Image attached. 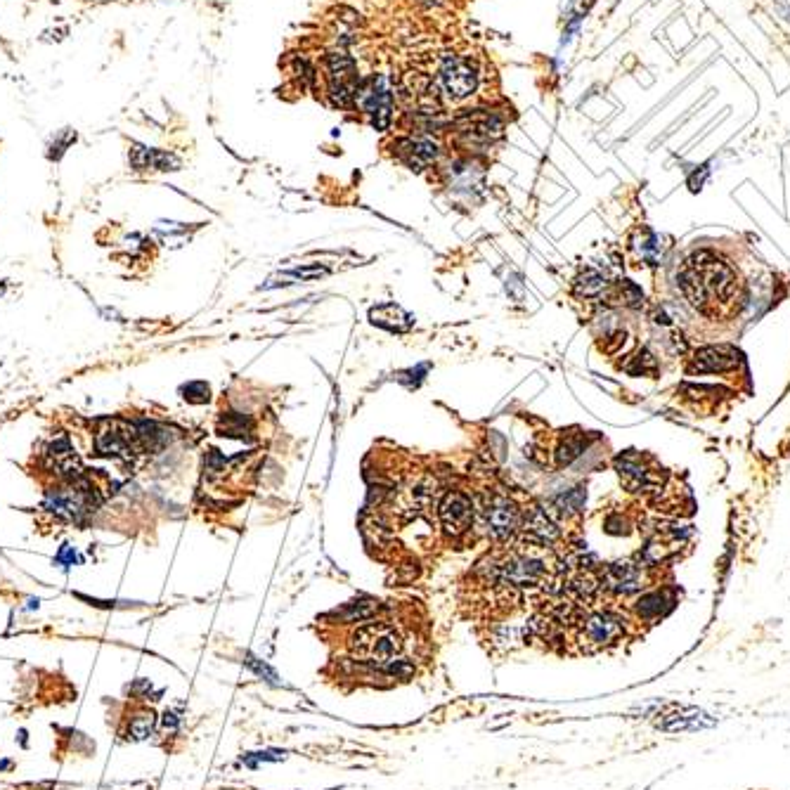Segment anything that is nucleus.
<instances>
[{
	"label": "nucleus",
	"instance_id": "f257e3e1",
	"mask_svg": "<svg viewBox=\"0 0 790 790\" xmlns=\"http://www.w3.org/2000/svg\"><path fill=\"white\" fill-rule=\"evenodd\" d=\"M684 299L708 320H731L746 306V282L727 256L715 249H698L679 273Z\"/></svg>",
	"mask_w": 790,
	"mask_h": 790
},
{
	"label": "nucleus",
	"instance_id": "f03ea898",
	"mask_svg": "<svg viewBox=\"0 0 790 790\" xmlns=\"http://www.w3.org/2000/svg\"><path fill=\"white\" fill-rule=\"evenodd\" d=\"M351 651L360 663L386 672L403 651V637L386 623H369L358 627L351 639Z\"/></svg>",
	"mask_w": 790,
	"mask_h": 790
},
{
	"label": "nucleus",
	"instance_id": "7ed1b4c3",
	"mask_svg": "<svg viewBox=\"0 0 790 790\" xmlns=\"http://www.w3.org/2000/svg\"><path fill=\"white\" fill-rule=\"evenodd\" d=\"M615 469H618L620 481L625 483V488L630 492H641V495L651 497V500L670 492V474L649 455H641V452L634 450L625 452V455L615 459Z\"/></svg>",
	"mask_w": 790,
	"mask_h": 790
},
{
	"label": "nucleus",
	"instance_id": "20e7f679",
	"mask_svg": "<svg viewBox=\"0 0 790 790\" xmlns=\"http://www.w3.org/2000/svg\"><path fill=\"white\" fill-rule=\"evenodd\" d=\"M684 372L689 377H701V374H717V377L738 381L746 377V360L743 353L731 343H717V346H703L691 355L686 362Z\"/></svg>",
	"mask_w": 790,
	"mask_h": 790
},
{
	"label": "nucleus",
	"instance_id": "39448f33",
	"mask_svg": "<svg viewBox=\"0 0 790 790\" xmlns=\"http://www.w3.org/2000/svg\"><path fill=\"white\" fill-rule=\"evenodd\" d=\"M440 93L448 102H466L476 95L481 86V69L478 62L469 55H448L440 64L438 71Z\"/></svg>",
	"mask_w": 790,
	"mask_h": 790
},
{
	"label": "nucleus",
	"instance_id": "423d86ee",
	"mask_svg": "<svg viewBox=\"0 0 790 790\" xmlns=\"http://www.w3.org/2000/svg\"><path fill=\"white\" fill-rule=\"evenodd\" d=\"M322 67H325L327 95L332 105L341 109L353 107L362 81L353 57L346 53H327L325 60H322Z\"/></svg>",
	"mask_w": 790,
	"mask_h": 790
},
{
	"label": "nucleus",
	"instance_id": "0eeeda50",
	"mask_svg": "<svg viewBox=\"0 0 790 790\" xmlns=\"http://www.w3.org/2000/svg\"><path fill=\"white\" fill-rule=\"evenodd\" d=\"M355 105L362 109V114L367 116L369 123L377 131H388L395 112V93L391 81L381 74H374L372 79L360 81Z\"/></svg>",
	"mask_w": 790,
	"mask_h": 790
},
{
	"label": "nucleus",
	"instance_id": "6e6552de",
	"mask_svg": "<svg viewBox=\"0 0 790 790\" xmlns=\"http://www.w3.org/2000/svg\"><path fill=\"white\" fill-rule=\"evenodd\" d=\"M457 138L464 142L466 147L471 145H488V142L497 140L504 131V119L492 109H464L462 114L455 119Z\"/></svg>",
	"mask_w": 790,
	"mask_h": 790
},
{
	"label": "nucleus",
	"instance_id": "1a4fd4ad",
	"mask_svg": "<svg viewBox=\"0 0 790 790\" xmlns=\"http://www.w3.org/2000/svg\"><path fill=\"white\" fill-rule=\"evenodd\" d=\"M649 582V568L639 566V563H611L604 573H601L599 587L608 589L615 597H632L646 589Z\"/></svg>",
	"mask_w": 790,
	"mask_h": 790
},
{
	"label": "nucleus",
	"instance_id": "9d476101",
	"mask_svg": "<svg viewBox=\"0 0 790 790\" xmlns=\"http://www.w3.org/2000/svg\"><path fill=\"white\" fill-rule=\"evenodd\" d=\"M497 580L507 587H530L545 580V563L535 556L514 554L497 566Z\"/></svg>",
	"mask_w": 790,
	"mask_h": 790
},
{
	"label": "nucleus",
	"instance_id": "9b49d317",
	"mask_svg": "<svg viewBox=\"0 0 790 790\" xmlns=\"http://www.w3.org/2000/svg\"><path fill=\"white\" fill-rule=\"evenodd\" d=\"M625 620L611 611H597L582 620V641H587L594 649L611 646L625 634Z\"/></svg>",
	"mask_w": 790,
	"mask_h": 790
},
{
	"label": "nucleus",
	"instance_id": "f8f14e48",
	"mask_svg": "<svg viewBox=\"0 0 790 790\" xmlns=\"http://www.w3.org/2000/svg\"><path fill=\"white\" fill-rule=\"evenodd\" d=\"M471 518H474V502L464 492H450L440 504V521L450 535H462L471 526Z\"/></svg>",
	"mask_w": 790,
	"mask_h": 790
},
{
	"label": "nucleus",
	"instance_id": "ddd939ff",
	"mask_svg": "<svg viewBox=\"0 0 790 790\" xmlns=\"http://www.w3.org/2000/svg\"><path fill=\"white\" fill-rule=\"evenodd\" d=\"M675 606H677L675 589H670V587L649 589V592H644L637 599V604H634V613H637V618L644 620V623H656V620L665 618V615H668Z\"/></svg>",
	"mask_w": 790,
	"mask_h": 790
},
{
	"label": "nucleus",
	"instance_id": "4468645a",
	"mask_svg": "<svg viewBox=\"0 0 790 790\" xmlns=\"http://www.w3.org/2000/svg\"><path fill=\"white\" fill-rule=\"evenodd\" d=\"M398 157L405 161L410 168H426L438 159V145L429 138H400L393 142Z\"/></svg>",
	"mask_w": 790,
	"mask_h": 790
},
{
	"label": "nucleus",
	"instance_id": "2eb2a0df",
	"mask_svg": "<svg viewBox=\"0 0 790 790\" xmlns=\"http://www.w3.org/2000/svg\"><path fill=\"white\" fill-rule=\"evenodd\" d=\"M485 518H488L490 533L495 540H507L518 528V509L509 500H504V497H495L488 504Z\"/></svg>",
	"mask_w": 790,
	"mask_h": 790
},
{
	"label": "nucleus",
	"instance_id": "dca6fc26",
	"mask_svg": "<svg viewBox=\"0 0 790 790\" xmlns=\"http://www.w3.org/2000/svg\"><path fill=\"white\" fill-rule=\"evenodd\" d=\"M131 164L135 171H176L180 161L168 152L135 147V150H131Z\"/></svg>",
	"mask_w": 790,
	"mask_h": 790
},
{
	"label": "nucleus",
	"instance_id": "f3484780",
	"mask_svg": "<svg viewBox=\"0 0 790 790\" xmlns=\"http://www.w3.org/2000/svg\"><path fill=\"white\" fill-rule=\"evenodd\" d=\"M526 533L530 540L540 542V545H549V542L559 540V528L542 509H533V514L526 521Z\"/></svg>",
	"mask_w": 790,
	"mask_h": 790
},
{
	"label": "nucleus",
	"instance_id": "a211bd4d",
	"mask_svg": "<svg viewBox=\"0 0 790 790\" xmlns=\"http://www.w3.org/2000/svg\"><path fill=\"white\" fill-rule=\"evenodd\" d=\"M606 284L608 282H606L604 275L597 273V270H587V273L578 280V284H575V289L585 296H597L606 289Z\"/></svg>",
	"mask_w": 790,
	"mask_h": 790
},
{
	"label": "nucleus",
	"instance_id": "6ab92c4d",
	"mask_svg": "<svg viewBox=\"0 0 790 790\" xmlns=\"http://www.w3.org/2000/svg\"><path fill=\"white\" fill-rule=\"evenodd\" d=\"M585 448H587V443L582 438H568L566 443H561L559 452H556V459H559L561 466H566V464H571L573 459H578L582 452H585Z\"/></svg>",
	"mask_w": 790,
	"mask_h": 790
},
{
	"label": "nucleus",
	"instance_id": "aec40b11",
	"mask_svg": "<svg viewBox=\"0 0 790 790\" xmlns=\"http://www.w3.org/2000/svg\"><path fill=\"white\" fill-rule=\"evenodd\" d=\"M582 502H585V492L582 488H575L568 492V495H561L556 504H559V509L568 511V514H573V511H580L582 509Z\"/></svg>",
	"mask_w": 790,
	"mask_h": 790
},
{
	"label": "nucleus",
	"instance_id": "412c9836",
	"mask_svg": "<svg viewBox=\"0 0 790 790\" xmlns=\"http://www.w3.org/2000/svg\"><path fill=\"white\" fill-rule=\"evenodd\" d=\"M152 729H154V715L150 712V715H140V717H135V720L131 722V734H133V738H147L152 734Z\"/></svg>",
	"mask_w": 790,
	"mask_h": 790
},
{
	"label": "nucleus",
	"instance_id": "4be33fe9",
	"mask_svg": "<svg viewBox=\"0 0 790 790\" xmlns=\"http://www.w3.org/2000/svg\"><path fill=\"white\" fill-rule=\"evenodd\" d=\"M183 393H185V398L190 400V403H206V400H209L211 391H209V386L204 384V381H194V384L183 388Z\"/></svg>",
	"mask_w": 790,
	"mask_h": 790
}]
</instances>
